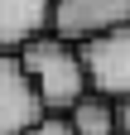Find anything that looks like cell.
<instances>
[{"label": "cell", "instance_id": "cell-1", "mask_svg": "<svg viewBox=\"0 0 130 135\" xmlns=\"http://www.w3.org/2000/svg\"><path fill=\"white\" fill-rule=\"evenodd\" d=\"M19 63L24 73L34 77V87L43 97L48 111H68L77 97L92 92V77H87V63H82V48L72 39H63V34H39V39H29L19 48Z\"/></svg>", "mask_w": 130, "mask_h": 135}, {"label": "cell", "instance_id": "cell-2", "mask_svg": "<svg viewBox=\"0 0 130 135\" xmlns=\"http://www.w3.org/2000/svg\"><path fill=\"white\" fill-rule=\"evenodd\" d=\"M77 48H82L92 92H101V97H111V101L130 97V20L116 24V29H106V34L82 39Z\"/></svg>", "mask_w": 130, "mask_h": 135}, {"label": "cell", "instance_id": "cell-3", "mask_svg": "<svg viewBox=\"0 0 130 135\" xmlns=\"http://www.w3.org/2000/svg\"><path fill=\"white\" fill-rule=\"evenodd\" d=\"M48 106L34 87V77L24 73L19 53L0 48V135H24Z\"/></svg>", "mask_w": 130, "mask_h": 135}, {"label": "cell", "instance_id": "cell-4", "mask_svg": "<svg viewBox=\"0 0 130 135\" xmlns=\"http://www.w3.org/2000/svg\"><path fill=\"white\" fill-rule=\"evenodd\" d=\"M130 20V0H53V34L82 44Z\"/></svg>", "mask_w": 130, "mask_h": 135}, {"label": "cell", "instance_id": "cell-5", "mask_svg": "<svg viewBox=\"0 0 130 135\" xmlns=\"http://www.w3.org/2000/svg\"><path fill=\"white\" fill-rule=\"evenodd\" d=\"M53 29V0H0V48L19 53L29 39Z\"/></svg>", "mask_w": 130, "mask_h": 135}, {"label": "cell", "instance_id": "cell-6", "mask_svg": "<svg viewBox=\"0 0 130 135\" xmlns=\"http://www.w3.org/2000/svg\"><path fill=\"white\" fill-rule=\"evenodd\" d=\"M68 116H72L77 135H116V101L101 97V92L77 97L72 106H68Z\"/></svg>", "mask_w": 130, "mask_h": 135}, {"label": "cell", "instance_id": "cell-7", "mask_svg": "<svg viewBox=\"0 0 130 135\" xmlns=\"http://www.w3.org/2000/svg\"><path fill=\"white\" fill-rule=\"evenodd\" d=\"M24 135H77V126H72V116H68V111H43Z\"/></svg>", "mask_w": 130, "mask_h": 135}, {"label": "cell", "instance_id": "cell-8", "mask_svg": "<svg viewBox=\"0 0 130 135\" xmlns=\"http://www.w3.org/2000/svg\"><path fill=\"white\" fill-rule=\"evenodd\" d=\"M116 135H130V97L116 101Z\"/></svg>", "mask_w": 130, "mask_h": 135}]
</instances>
